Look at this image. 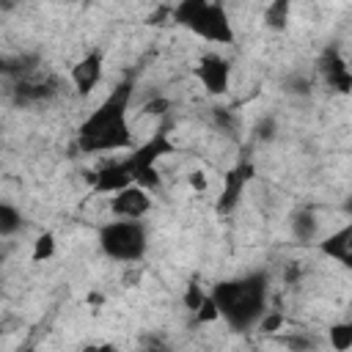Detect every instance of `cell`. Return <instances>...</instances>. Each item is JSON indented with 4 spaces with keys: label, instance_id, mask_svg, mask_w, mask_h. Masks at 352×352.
<instances>
[{
    "label": "cell",
    "instance_id": "5",
    "mask_svg": "<svg viewBox=\"0 0 352 352\" xmlns=\"http://www.w3.org/2000/svg\"><path fill=\"white\" fill-rule=\"evenodd\" d=\"M99 250L110 261L138 264L148 250V228L143 220H110L99 228Z\"/></svg>",
    "mask_w": 352,
    "mask_h": 352
},
{
    "label": "cell",
    "instance_id": "17",
    "mask_svg": "<svg viewBox=\"0 0 352 352\" xmlns=\"http://www.w3.org/2000/svg\"><path fill=\"white\" fill-rule=\"evenodd\" d=\"M55 256V234L52 231H41L33 242V253H30V261L33 264H44Z\"/></svg>",
    "mask_w": 352,
    "mask_h": 352
},
{
    "label": "cell",
    "instance_id": "28",
    "mask_svg": "<svg viewBox=\"0 0 352 352\" xmlns=\"http://www.w3.org/2000/svg\"><path fill=\"white\" fill-rule=\"evenodd\" d=\"M0 283H3V258H0Z\"/></svg>",
    "mask_w": 352,
    "mask_h": 352
},
{
    "label": "cell",
    "instance_id": "24",
    "mask_svg": "<svg viewBox=\"0 0 352 352\" xmlns=\"http://www.w3.org/2000/svg\"><path fill=\"white\" fill-rule=\"evenodd\" d=\"M283 344L289 349H316L319 346V338H314V336H286Z\"/></svg>",
    "mask_w": 352,
    "mask_h": 352
},
{
    "label": "cell",
    "instance_id": "20",
    "mask_svg": "<svg viewBox=\"0 0 352 352\" xmlns=\"http://www.w3.org/2000/svg\"><path fill=\"white\" fill-rule=\"evenodd\" d=\"M33 58H0V77H22Z\"/></svg>",
    "mask_w": 352,
    "mask_h": 352
},
{
    "label": "cell",
    "instance_id": "27",
    "mask_svg": "<svg viewBox=\"0 0 352 352\" xmlns=\"http://www.w3.org/2000/svg\"><path fill=\"white\" fill-rule=\"evenodd\" d=\"M190 187H192V190H204V187H206V179H204L201 170H192V173H190Z\"/></svg>",
    "mask_w": 352,
    "mask_h": 352
},
{
    "label": "cell",
    "instance_id": "29",
    "mask_svg": "<svg viewBox=\"0 0 352 352\" xmlns=\"http://www.w3.org/2000/svg\"><path fill=\"white\" fill-rule=\"evenodd\" d=\"M217 3H223V6H226V3H228V0H217Z\"/></svg>",
    "mask_w": 352,
    "mask_h": 352
},
{
    "label": "cell",
    "instance_id": "9",
    "mask_svg": "<svg viewBox=\"0 0 352 352\" xmlns=\"http://www.w3.org/2000/svg\"><path fill=\"white\" fill-rule=\"evenodd\" d=\"M60 94V80L58 77H47V80H28V77H16L14 88H11V99L16 107H33V104H44L50 99H55Z\"/></svg>",
    "mask_w": 352,
    "mask_h": 352
},
{
    "label": "cell",
    "instance_id": "8",
    "mask_svg": "<svg viewBox=\"0 0 352 352\" xmlns=\"http://www.w3.org/2000/svg\"><path fill=\"white\" fill-rule=\"evenodd\" d=\"M72 88L80 99H85L104 77V50H88L74 66H72Z\"/></svg>",
    "mask_w": 352,
    "mask_h": 352
},
{
    "label": "cell",
    "instance_id": "1",
    "mask_svg": "<svg viewBox=\"0 0 352 352\" xmlns=\"http://www.w3.org/2000/svg\"><path fill=\"white\" fill-rule=\"evenodd\" d=\"M135 99V77L126 74L124 80L110 88V94L96 104L94 113L82 118L77 126V151L80 154H107L132 148V129H129V104Z\"/></svg>",
    "mask_w": 352,
    "mask_h": 352
},
{
    "label": "cell",
    "instance_id": "13",
    "mask_svg": "<svg viewBox=\"0 0 352 352\" xmlns=\"http://www.w3.org/2000/svg\"><path fill=\"white\" fill-rule=\"evenodd\" d=\"M289 231L292 236L300 242V245H308V242H316L319 236V217H316V209L314 206H297L289 217Z\"/></svg>",
    "mask_w": 352,
    "mask_h": 352
},
{
    "label": "cell",
    "instance_id": "26",
    "mask_svg": "<svg viewBox=\"0 0 352 352\" xmlns=\"http://www.w3.org/2000/svg\"><path fill=\"white\" fill-rule=\"evenodd\" d=\"M168 107H170V102H168L165 96H157V99H151V102H146V104H143V113L162 116V113H168Z\"/></svg>",
    "mask_w": 352,
    "mask_h": 352
},
{
    "label": "cell",
    "instance_id": "22",
    "mask_svg": "<svg viewBox=\"0 0 352 352\" xmlns=\"http://www.w3.org/2000/svg\"><path fill=\"white\" fill-rule=\"evenodd\" d=\"M256 140H261V143H270V140H275V135H278V124H275V118L272 116H267V118H261L258 124H256Z\"/></svg>",
    "mask_w": 352,
    "mask_h": 352
},
{
    "label": "cell",
    "instance_id": "11",
    "mask_svg": "<svg viewBox=\"0 0 352 352\" xmlns=\"http://www.w3.org/2000/svg\"><path fill=\"white\" fill-rule=\"evenodd\" d=\"M319 74L324 80L327 88H336L338 94H349L352 88V74H349V66H346V58L336 50V47H327L319 58Z\"/></svg>",
    "mask_w": 352,
    "mask_h": 352
},
{
    "label": "cell",
    "instance_id": "6",
    "mask_svg": "<svg viewBox=\"0 0 352 352\" xmlns=\"http://www.w3.org/2000/svg\"><path fill=\"white\" fill-rule=\"evenodd\" d=\"M253 176H256V165H253V160H250L248 154L239 157V160L226 170L223 187H220V198H217V212H220V214H231V212L239 206L242 192L248 190V184L253 182Z\"/></svg>",
    "mask_w": 352,
    "mask_h": 352
},
{
    "label": "cell",
    "instance_id": "2",
    "mask_svg": "<svg viewBox=\"0 0 352 352\" xmlns=\"http://www.w3.org/2000/svg\"><path fill=\"white\" fill-rule=\"evenodd\" d=\"M176 146L170 140V124H162L146 143L132 146V151L121 160H110L102 168L91 173V192L94 195H113L116 190L126 184H140L148 192L162 187V176L157 170V162L168 154H173Z\"/></svg>",
    "mask_w": 352,
    "mask_h": 352
},
{
    "label": "cell",
    "instance_id": "25",
    "mask_svg": "<svg viewBox=\"0 0 352 352\" xmlns=\"http://www.w3.org/2000/svg\"><path fill=\"white\" fill-rule=\"evenodd\" d=\"M204 297H206V294H204V292L198 289V283L192 280V283L187 286V294H184V302H187V308H190V311H195V308L201 305V300H204Z\"/></svg>",
    "mask_w": 352,
    "mask_h": 352
},
{
    "label": "cell",
    "instance_id": "12",
    "mask_svg": "<svg viewBox=\"0 0 352 352\" xmlns=\"http://www.w3.org/2000/svg\"><path fill=\"white\" fill-rule=\"evenodd\" d=\"M316 248H319L322 256H327V258H333V261H338L344 267H352V226L349 223L341 226L336 234L324 236Z\"/></svg>",
    "mask_w": 352,
    "mask_h": 352
},
{
    "label": "cell",
    "instance_id": "10",
    "mask_svg": "<svg viewBox=\"0 0 352 352\" xmlns=\"http://www.w3.org/2000/svg\"><path fill=\"white\" fill-rule=\"evenodd\" d=\"M110 212H113L116 217L143 220V217L151 212L148 190L140 187V184H126V187L116 190V192H113V201H110Z\"/></svg>",
    "mask_w": 352,
    "mask_h": 352
},
{
    "label": "cell",
    "instance_id": "15",
    "mask_svg": "<svg viewBox=\"0 0 352 352\" xmlns=\"http://www.w3.org/2000/svg\"><path fill=\"white\" fill-rule=\"evenodd\" d=\"M25 228V214L8 204V201H0V236H14Z\"/></svg>",
    "mask_w": 352,
    "mask_h": 352
},
{
    "label": "cell",
    "instance_id": "16",
    "mask_svg": "<svg viewBox=\"0 0 352 352\" xmlns=\"http://www.w3.org/2000/svg\"><path fill=\"white\" fill-rule=\"evenodd\" d=\"M212 124H214V129H220L226 138H236V132H239V118H236L234 110H228V107H212Z\"/></svg>",
    "mask_w": 352,
    "mask_h": 352
},
{
    "label": "cell",
    "instance_id": "7",
    "mask_svg": "<svg viewBox=\"0 0 352 352\" xmlns=\"http://www.w3.org/2000/svg\"><path fill=\"white\" fill-rule=\"evenodd\" d=\"M192 72H195L198 82L204 85V91L209 96H223L228 91V85H231V60L223 58L220 52L201 55Z\"/></svg>",
    "mask_w": 352,
    "mask_h": 352
},
{
    "label": "cell",
    "instance_id": "21",
    "mask_svg": "<svg viewBox=\"0 0 352 352\" xmlns=\"http://www.w3.org/2000/svg\"><path fill=\"white\" fill-rule=\"evenodd\" d=\"M283 322H286V316H283V314H278V311H270V308H267V314L258 319V324H256V327H258L261 333H278V330L283 327Z\"/></svg>",
    "mask_w": 352,
    "mask_h": 352
},
{
    "label": "cell",
    "instance_id": "3",
    "mask_svg": "<svg viewBox=\"0 0 352 352\" xmlns=\"http://www.w3.org/2000/svg\"><path fill=\"white\" fill-rule=\"evenodd\" d=\"M217 316L234 330V333H250L256 330L258 319L267 314L270 305V272L253 270L228 280H220L209 292Z\"/></svg>",
    "mask_w": 352,
    "mask_h": 352
},
{
    "label": "cell",
    "instance_id": "14",
    "mask_svg": "<svg viewBox=\"0 0 352 352\" xmlns=\"http://www.w3.org/2000/svg\"><path fill=\"white\" fill-rule=\"evenodd\" d=\"M292 3L294 0H270V6L264 8V28L272 33H283L289 28L292 19Z\"/></svg>",
    "mask_w": 352,
    "mask_h": 352
},
{
    "label": "cell",
    "instance_id": "23",
    "mask_svg": "<svg viewBox=\"0 0 352 352\" xmlns=\"http://www.w3.org/2000/svg\"><path fill=\"white\" fill-rule=\"evenodd\" d=\"M192 314H195V322H198V324H206V322L220 319V316H217V308H214V302H212V297H209V294L201 300V305H198Z\"/></svg>",
    "mask_w": 352,
    "mask_h": 352
},
{
    "label": "cell",
    "instance_id": "19",
    "mask_svg": "<svg viewBox=\"0 0 352 352\" xmlns=\"http://www.w3.org/2000/svg\"><path fill=\"white\" fill-rule=\"evenodd\" d=\"M311 80L305 77V74H289L286 80H283V91L289 94V96H311Z\"/></svg>",
    "mask_w": 352,
    "mask_h": 352
},
{
    "label": "cell",
    "instance_id": "18",
    "mask_svg": "<svg viewBox=\"0 0 352 352\" xmlns=\"http://www.w3.org/2000/svg\"><path fill=\"white\" fill-rule=\"evenodd\" d=\"M330 346L336 352H346L352 346V324L349 322H338L330 327Z\"/></svg>",
    "mask_w": 352,
    "mask_h": 352
},
{
    "label": "cell",
    "instance_id": "4",
    "mask_svg": "<svg viewBox=\"0 0 352 352\" xmlns=\"http://www.w3.org/2000/svg\"><path fill=\"white\" fill-rule=\"evenodd\" d=\"M170 19L190 30L192 36L209 41V44H234L236 33L228 19V11L217 0H179L170 8Z\"/></svg>",
    "mask_w": 352,
    "mask_h": 352
}]
</instances>
